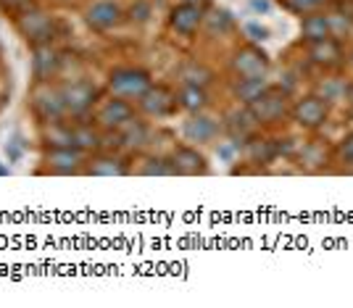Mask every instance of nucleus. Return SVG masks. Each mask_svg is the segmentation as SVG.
Wrapping results in <instances>:
<instances>
[{
  "label": "nucleus",
  "mask_w": 353,
  "mask_h": 308,
  "mask_svg": "<svg viewBox=\"0 0 353 308\" xmlns=\"http://www.w3.org/2000/svg\"><path fill=\"white\" fill-rule=\"evenodd\" d=\"M288 101H290V98H288L285 90L269 85L256 101L250 103L248 111L253 114V119L259 121V127H261V124H274V121H280V119L290 111V103Z\"/></svg>",
  "instance_id": "1"
},
{
  "label": "nucleus",
  "mask_w": 353,
  "mask_h": 308,
  "mask_svg": "<svg viewBox=\"0 0 353 308\" xmlns=\"http://www.w3.org/2000/svg\"><path fill=\"white\" fill-rule=\"evenodd\" d=\"M108 88H111L114 95L124 98V101H140L148 90L153 88V79H150V74L145 69L127 66V69H117V72L111 74Z\"/></svg>",
  "instance_id": "2"
},
{
  "label": "nucleus",
  "mask_w": 353,
  "mask_h": 308,
  "mask_svg": "<svg viewBox=\"0 0 353 308\" xmlns=\"http://www.w3.org/2000/svg\"><path fill=\"white\" fill-rule=\"evenodd\" d=\"M16 30H19V34L30 45H43L53 40V34H56V21L45 14V11L27 8V11H21V14L16 16Z\"/></svg>",
  "instance_id": "3"
},
{
  "label": "nucleus",
  "mask_w": 353,
  "mask_h": 308,
  "mask_svg": "<svg viewBox=\"0 0 353 308\" xmlns=\"http://www.w3.org/2000/svg\"><path fill=\"white\" fill-rule=\"evenodd\" d=\"M30 105H32V114L37 116L40 124H50V121H59V119L66 116L61 90L50 88L48 82H37V88L32 90Z\"/></svg>",
  "instance_id": "4"
},
{
  "label": "nucleus",
  "mask_w": 353,
  "mask_h": 308,
  "mask_svg": "<svg viewBox=\"0 0 353 308\" xmlns=\"http://www.w3.org/2000/svg\"><path fill=\"white\" fill-rule=\"evenodd\" d=\"M88 153H82L79 147H48V153H45V169L50 172V174H59V176H66V174H77V172H82L85 169V158Z\"/></svg>",
  "instance_id": "5"
},
{
  "label": "nucleus",
  "mask_w": 353,
  "mask_h": 308,
  "mask_svg": "<svg viewBox=\"0 0 353 308\" xmlns=\"http://www.w3.org/2000/svg\"><path fill=\"white\" fill-rule=\"evenodd\" d=\"M232 72L237 76H266L269 72V59L261 48L256 45H243L232 56Z\"/></svg>",
  "instance_id": "6"
},
{
  "label": "nucleus",
  "mask_w": 353,
  "mask_h": 308,
  "mask_svg": "<svg viewBox=\"0 0 353 308\" xmlns=\"http://www.w3.org/2000/svg\"><path fill=\"white\" fill-rule=\"evenodd\" d=\"M61 95H63V108H66V114H72V116H85L90 108L95 105V98H98L95 88L88 85V82L66 85V88L61 90Z\"/></svg>",
  "instance_id": "7"
},
{
  "label": "nucleus",
  "mask_w": 353,
  "mask_h": 308,
  "mask_svg": "<svg viewBox=\"0 0 353 308\" xmlns=\"http://www.w3.org/2000/svg\"><path fill=\"white\" fill-rule=\"evenodd\" d=\"M290 114H293V119L301 127L316 130V127H322L324 121H327V103L319 95H306V98H301L290 108Z\"/></svg>",
  "instance_id": "8"
},
{
  "label": "nucleus",
  "mask_w": 353,
  "mask_h": 308,
  "mask_svg": "<svg viewBox=\"0 0 353 308\" xmlns=\"http://www.w3.org/2000/svg\"><path fill=\"white\" fill-rule=\"evenodd\" d=\"M59 66L61 56L53 45H32V74H34V82H50L59 74Z\"/></svg>",
  "instance_id": "9"
},
{
  "label": "nucleus",
  "mask_w": 353,
  "mask_h": 308,
  "mask_svg": "<svg viewBox=\"0 0 353 308\" xmlns=\"http://www.w3.org/2000/svg\"><path fill=\"white\" fill-rule=\"evenodd\" d=\"M132 116H134V111H132V105H130V101L114 95L111 101H105L103 105L98 108L95 121H98L103 130H108V132H117L119 127H124Z\"/></svg>",
  "instance_id": "10"
},
{
  "label": "nucleus",
  "mask_w": 353,
  "mask_h": 308,
  "mask_svg": "<svg viewBox=\"0 0 353 308\" xmlns=\"http://www.w3.org/2000/svg\"><path fill=\"white\" fill-rule=\"evenodd\" d=\"M121 16H124V11H121L119 3H114V0H98V3H92V6L88 8L85 21H88L90 30L108 32L121 21Z\"/></svg>",
  "instance_id": "11"
},
{
  "label": "nucleus",
  "mask_w": 353,
  "mask_h": 308,
  "mask_svg": "<svg viewBox=\"0 0 353 308\" xmlns=\"http://www.w3.org/2000/svg\"><path fill=\"white\" fill-rule=\"evenodd\" d=\"M176 105H179V103H176V95L169 88H161V85L150 88L145 95L140 98V108L145 111L148 116H156V119L172 116Z\"/></svg>",
  "instance_id": "12"
},
{
  "label": "nucleus",
  "mask_w": 353,
  "mask_h": 308,
  "mask_svg": "<svg viewBox=\"0 0 353 308\" xmlns=\"http://www.w3.org/2000/svg\"><path fill=\"white\" fill-rule=\"evenodd\" d=\"M201 24H203V8L190 6V3H179V6L172 8V14H169V27L176 34H185V37H192Z\"/></svg>",
  "instance_id": "13"
},
{
  "label": "nucleus",
  "mask_w": 353,
  "mask_h": 308,
  "mask_svg": "<svg viewBox=\"0 0 353 308\" xmlns=\"http://www.w3.org/2000/svg\"><path fill=\"white\" fill-rule=\"evenodd\" d=\"M169 166L174 174H185V176H198V174H208V163L206 158L195 150V147H176L169 158Z\"/></svg>",
  "instance_id": "14"
},
{
  "label": "nucleus",
  "mask_w": 353,
  "mask_h": 308,
  "mask_svg": "<svg viewBox=\"0 0 353 308\" xmlns=\"http://www.w3.org/2000/svg\"><path fill=\"white\" fill-rule=\"evenodd\" d=\"M309 56L314 63H319L324 69H332L343 63V48L335 37H324V40H314L309 45Z\"/></svg>",
  "instance_id": "15"
},
{
  "label": "nucleus",
  "mask_w": 353,
  "mask_h": 308,
  "mask_svg": "<svg viewBox=\"0 0 353 308\" xmlns=\"http://www.w3.org/2000/svg\"><path fill=\"white\" fill-rule=\"evenodd\" d=\"M216 132H219L216 121L203 116V114H192V116L182 124V137H185L188 143H208V140L216 137Z\"/></svg>",
  "instance_id": "16"
},
{
  "label": "nucleus",
  "mask_w": 353,
  "mask_h": 308,
  "mask_svg": "<svg viewBox=\"0 0 353 308\" xmlns=\"http://www.w3.org/2000/svg\"><path fill=\"white\" fill-rule=\"evenodd\" d=\"M82 172L92 176H124L130 174V166H127V161L117 158V156H95V158L85 161Z\"/></svg>",
  "instance_id": "17"
},
{
  "label": "nucleus",
  "mask_w": 353,
  "mask_h": 308,
  "mask_svg": "<svg viewBox=\"0 0 353 308\" xmlns=\"http://www.w3.org/2000/svg\"><path fill=\"white\" fill-rule=\"evenodd\" d=\"M256 127H259V121L253 119V114L248 111V105H245L243 111H235V114L230 116V121H227V132H230V137H232L235 143L250 140L253 132H256Z\"/></svg>",
  "instance_id": "18"
},
{
  "label": "nucleus",
  "mask_w": 353,
  "mask_h": 308,
  "mask_svg": "<svg viewBox=\"0 0 353 308\" xmlns=\"http://www.w3.org/2000/svg\"><path fill=\"white\" fill-rule=\"evenodd\" d=\"M266 88H269V82H266L264 76H240L235 82V88H232V92H235V98L240 103L250 105Z\"/></svg>",
  "instance_id": "19"
},
{
  "label": "nucleus",
  "mask_w": 353,
  "mask_h": 308,
  "mask_svg": "<svg viewBox=\"0 0 353 308\" xmlns=\"http://www.w3.org/2000/svg\"><path fill=\"white\" fill-rule=\"evenodd\" d=\"M179 79H182V85H192V88L206 90L211 85V79H214V72L208 66H203V63H198V61H188L179 69Z\"/></svg>",
  "instance_id": "20"
},
{
  "label": "nucleus",
  "mask_w": 353,
  "mask_h": 308,
  "mask_svg": "<svg viewBox=\"0 0 353 308\" xmlns=\"http://www.w3.org/2000/svg\"><path fill=\"white\" fill-rule=\"evenodd\" d=\"M117 137H119V145H127V147H143L148 140V127L143 121H137V119H130L124 127H119L117 130Z\"/></svg>",
  "instance_id": "21"
},
{
  "label": "nucleus",
  "mask_w": 353,
  "mask_h": 308,
  "mask_svg": "<svg viewBox=\"0 0 353 308\" xmlns=\"http://www.w3.org/2000/svg\"><path fill=\"white\" fill-rule=\"evenodd\" d=\"M176 103H179V108H185V111H190V114H201V111L208 105V95L203 88L182 85L179 95H176Z\"/></svg>",
  "instance_id": "22"
},
{
  "label": "nucleus",
  "mask_w": 353,
  "mask_h": 308,
  "mask_svg": "<svg viewBox=\"0 0 353 308\" xmlns=\"http://www.w3.org/2000/svg\"><path fill=\"white\" fill-rule=\"evenodd\" d=\"M332 37V27H330V16L324 14H309L303 19V40H324Z\"/></svg>",
  "instance_id": "23"
},
{
  "label": "nucleus",
  "mask_w": 353,
  "mask_h": 308,
  "mask_svg": "<svg viewBox=\"0 0 353 308\" xmlns=\"http://www.w3.org/2000/svg\"><path fill=\"white\" fill-rule=\"evenodd\" d=\"M72 145L79 147L82 153H90L95 147H101V134L90 124H74L72 127Z\"/></svg>",
  "instance_id": "24"
},
{
  "label": "nucleus",
  "mask_w": 353,
  "mask_h": 308,
  "mask_svg": "<svg viewBox=\"0 0 353 308\" xmlns=\"http://www.w3.org/2000/svg\"><path fill=\"white\" fill-rule=\"evenodd\" d=\"M45 127H48V130H45V143H48V147L72 145V127H69L63 119H59V121H50V124H45Z\"/></svg>",
  "instance_id": "25"
},
{
  "label": "nucleus",
  "mask_w": 353,
  "mask_h": 308,
  "mask_svg": "<svg viewBox=\"0 0 353 308\" xmlns=\"http://www.w3.org/2000/svg\"><path fill=\"white\" fill-rule=\"evenodd\" d=\"M280 153V147L274 145V140H256V137H250L248 140V156L250 161L256 163H269L274 156Z\"/></svg>",
  "instance_id": "26"
},
{
  "label": "nucleus",
  "mask_w": 353,
  "mask_h": 308,
  "mask_svg": "<svg viewBox=\"0 0 353 308\" xmlns=\"http://www.w3.org/2000/svg\"><path fill=\"white\" fill-rule=\"evenodd\" d=\"M208 24V32L211 34H227V32L232 30V16H230V11H211V16H203Z\"/></svg>",
  "instance_id": "27"
},
{
  "label": "nucleus",
  "mask_w": 353,
  "mask_h": 308,
  "mask_svg": "<svg viewBox=\"0 0 353 308\" xmlns=\"http://www.w3.org/2000/svg\"><path fill=\"white\" fill-rule=\"evenodd\" d=\"M140 174H145V176H169V174H174V172H172L169 161H163V158H148L145 166L140 169Z\"/></svg>",
  "instance_id": "28"
},
{
  "label": "nucleus",
  "mask_w": 353,
  "mask_h": 308,
  "mask_svg": "<svg viewBox=\"0 0 353 308\" xmlns=\"http://www.w3.org/2000/svg\"><path fill=\"white\" fill-rule=\"evenodd\" d=\"M322 3H327V0H288V8L295 11V14H311V11H316Z\"/></svg>",
  "instance_id": "29"
},
{
  "label": "nucleus",
  "mask_w": 353,
  "mask_h": 308,
  "mask_svg": "<svg viewBox=\"0 0 353 308\" xmlns=\"http://www.w3.org/2000/svg\"><path fill=\"white\" fill-rule=\"evenodd\" d=\"M245 34H248L250 40H256V43H264V40H269V30H266V27H261L259 21H248V24H245Z\"/></svg>",
  "instance_id": "30"
},
{
  "label": "nucleus",
  "mask_w": 353,
  "mask_h": 308,
  "mask_svg": "<svg viewBox=\"0 0 353 308\" xmlns=\"http://www.w3.org/2000/svg\"><path fill=\"white\" fill-rule=\"evenodd\" d=\"M0 8L3 11H8V14H21V11H27L32 8V0H0Z\"/></svg>",
  "instance_id": "31"
},
{
  "label": "nucleus",
  "mask_w": 353,
  "mask_h": 308,
  "mask_svg": "<svg viewBox=\"0 0 353 308\" xmlns=\"http://www.w3.org/2000/svg\"><path fill=\"white\" fill-rule=\"evenodd\" d=\"M148 16H150V3H145V0H137L130 8V19L132 21H148Z\"/></svg>",
  "instance_id": "32"
},
{
  "label": "nucleus",
  "mask_w": 353,
  "mask_h": 308,
  "mask_svg": "<svg viewBox=\"0 0 353 308\" xmlns=\"http://www.w3.org/2000/svg\"><path fill=\"white\" fill-rule=\"evenodd\" d=\"M338 156L345 163H353V132L343 137V143H340V147H338Z\"/></svg>",
  "instance_id": "33"
},
{
  "label": "nucleus",
  "mask_w": 353,
  "mask_h": 308,
  "mask_svg": "<svg viewBox=\"0 0 353 308\" xmlns=\"http://www.w3.org/2000/svg\"><path fill=\"white\" fill-rule=\"evenodd\" d=\"M6 147H8V163H16L19 158H21V153H24V150H21V143H19V137L11 140Z\"/></svg>",
  "instance_id": "34"
},
{
  "label": "nucleus",
  "mask_w": 353,
  "mask_h": 308,
  "mask_svg": "<svg viewBox=\"0 0 353 308\" xmlns=\"http://www.w3.org/2000/svg\"><path fill=\"white\" fill-rule=\"evenodd\" d=\"M250 8H253L256 14H269V11H272V3H269V0H250Z\"/></svg>",
  "instance_id": "35"
},
{
  "label": "nucleus",
  "mask_w": 353,
  "mask_h": 308,
  "mask_svg": "<svg viewBox=\"0 0 353 308\" xmlns=\"http://www.w3.org/2000/svg\"><path fill=\"white\" fill-rule=\"evenodd\" d=\"M219 156H221V158H232V147H230V145H221L219 147Z\"/></svg>",
  "instance_id": "36"
},
{
  "label": "nucleus",
  "mask_w": 353,
  "mask_h": 308,
  "mask_svg": "<svg viewBox=\"0 0 353 308\" xmlns=\"http://www.w3.org/2000/svg\"><path fill=\"white\" fill-rule=\"evenodd\" d=\"M182 3H190V6H198V8H206L208 0H182Z\"/></svg>",
  "instance_id": "37"
},
{
  "label": "nucleus",
  "mask_w": 353,
  "mask_h": 308,
  "mask_svg": "<svg viewBox=\"0 0 353 308\" xmlns=\"http://www.w3.org/2000/svg\"><path fill=\"white\" fill-rule=\"evenodd\" d=\"M345 95H348V101L353 103V85H348V88H345Z\"/></svg>",
  "instance_id": "38"
},
{
  "label": "nucleus",
  "mask_w": 353,
  "mask_h": 308,
  "mask_svg": "<svg viewBox=\"0 0 353 308\" xmlns=\"http://www.w3.org/2000/svg\"><path fill=\"white\" fill-rule=\"evenodd\" d=\"M11 172H8V166H0V176H8Z\"/></svg>",
  "instance_id": "39"
}]
</instances>
